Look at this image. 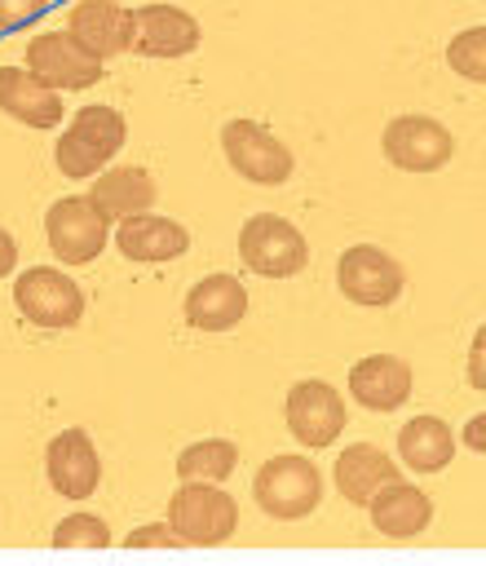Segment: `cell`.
I'll return each instance as SVG.
<instances>
[{
  "instance_id": "obj_16",
  "label": "cell",
  "mask_w": 486,
  "mask_h": 566,
  "mask_svg": "<svg viewBox=\"0 0 486 566\" xmlns=\"http://www.w3.org/2000/svg\"><path fill=\"white\" fill-rule=\"evenodd\" d=\"M349 394L367 411H398L411 398V367L398 354H367L349 367Z\"/></svg>"
},
{
  "instance_id": "obj_14",
  "label": "cell",
  "mask_w": 486,
  "mask_h": 566,
  "mask_svg": "<svg viewBox=\"0 0 486 566\" xmlns=\"http://www.w3.org/2000/svg\"><path fill=\"white\" fill-rule=\"evenodd\" d=\"M44 473H49L57 495L88 500L97 491V482H102V455H97V447H93V438L84 429H62L44 447Z\"/></svg>"
},
{
  "instance_id": "obj_4",
  "label": "cell",
  "mask_w": 486,
  "mask_h": 566,
  "mask_svg": "<svg viewBox=\"0 0 486 566\" xmlns=\"http://www.w3.org/2000/svg\"><path fill=\"white\" fill-rule=\"evenodd\" d=\"M239 261H243L252 274H261V279H292V274L305 270L309 243H305V234H300L287 217H278V212H256V217H247L243 230H239Z\"/></svg>"
},
{
  "instance_id": "obj_9",
  "label": "cell",
  "mask_w": 486,
  "mask_h": 566,
  "mask_svg": "<svg viewBox=\"0 0 486 566\" xmlns=\"http://www.w3.org/2000/svg\"><path fill=\"white\" fill-rule=\"evenodd\" d=\"M336 283H340L345 301H353V305H362V310H384V305H393V301L402 296L406 274H402V265H398L384 248H376V243H353V248H345L340 261H336Z\"/></svg>"
},
{
  "instance_id": "obj_29",
  "label": "cell",
  "mask_w": 486,
  "mask_h": 566,
  "mask_svg": "<svg viewBox=\"0 0 486 566\" xmlns=\"http://www.w3.org/2000/svg\"><path fill=\"white\" fill-rule=\"evenodd\" d=\"M459 442H464L468 451H482V455H486V411H477V416H473V420L464 424Z\"/></svg>"
},
{
  "instance_id": "obj_11",
  "label": "cell",
  "mask_w": 486,
  "mask_h": 566,
  "mask_svg": "<svg viewBox=\"0 0 486 566\" xmlns=\"http://www.w3.org/2000/svg\"><path fill=\"white\" fill-rule=\"evenodd\" d=\"M283 420H287V429H292V438L300 447H331L340 438V429H345V398L318 376L296 380L287 389Z\"/></svg>"
},
{
  "instance_id": "obj_23",
  "label": "cell",
  "mask_w": 486,
  "mask_h": 566,
  "mask_svg": "<svg viewBox=\"0 0 486 566\" xmlns=\"http://www.w3.org/2000/svg\"><path fill=\"white\" fill-rule=\"evenodd\" d=\"M234 469H239V447L230 438H199L177 455L181 482H225Z\"/></svg>"
},
{
  "instance_id": "obj_25",
  "label": "cell",
  "mask_w": 486,
  "mask_h": 566,
  "mask_svg": "<svg viewBox=\"0 0 486 566\" xmlns=\"http://www.w3.org/2000/svg\"><path fill=\"white\" fill-rule=\"evenodd\" d=\"M53 544L57 548H106L110 531H106V522L97 513H66L53 526Z\"/></svg>"
},
{
  "instance_id": "obj_20",
  "label": "cell",
  "mask_w": 486,
  "mask_h": 566,
  "mask_svg": "<svg viewBox=\"0 0 486 566\" xmlns=\"http://www.w3.org/2000/svg\"><path fill=\"white\" fill-rule=\"evenodd\" d=\"M0 111L27 128H57L66 115L62 93L40 84L27 66H0Z\"/></svg>"
},
{
  "instance_id": "obj_26",
  "label": "cell",
  "mask_w": 486,
  "mask_h": 566,
  "mask_svg": "<svg viewBox=\"0 0 486 566\" xmlns=\"http://www.w3.org/2000/svg\"><path fill=\"white\" fill-rule=\"evenodd\" d=\"M44 9H49V0H0V31H22Z\"/></svg>"
},
{
  "instance_id": "obj_10",
  "label": "cell",
  "mask_w": 486,
  "mask_h": 566,
  "mask_svg": "<svg viewBox=\"0 0 486 566\" xmlns=\"http://www.w3.org/2000/svg\"><path fill=\"white\" fill-rule=\"evenodd\" d=\"M27 71L49 88H93L106 71L71 31H44L27 40Z\"/></svg>"
},
{
  "instance_id": "obj_22",
  "label": "cell",
  "mask_w": 486,
  "mask_h": 566,
  "mask_svg": "<svg viewBox=\"0 0 486 566\" xmlns=\"http://www.w3.org/2000/svg\"><path fill=\"white\" fill-rule=\"evenodd\" d=\"M459 438L451 433V424L442 416H411L398 429V460L411 473H442L455 460Z\"/></svg>"
},
{
  "instance_id": "obj_13",
  "label": "cell",
  "mask_w": 486,
  "mask_h": 566,
  "mask_svg": "<svg viewBox=\"0 0 486 566\" xmlns=\"http://www.w3.org/2000/svg\"><path fill=\"white\" fill-rule=\"evenodd\" d=\"M115 248L119 256L128 261H141V265H163V261H177L186 256L190 248V230L172 217H159V212H128L119 217L115 226Z\"/></svg>"
},
{
  "instance_id": "obj_8",
  "label": "cell",
  "mask_w": 486,
  "mask_h": 566,
  "mask_svg": "<svg viewBox=\"0 0 486 566\" xmlns=\"http://www.w3.org/2000/svg\"><path fill=\"white\" fill-rule=\"evenodd\" d=\"M380 150L402 172H437L455 155V137L433 115H393L380 133Z\"/></svg>"
},
{
  "instance_id": "obj_18",
  "label": "cell",
  "mask_w": 486,
  "mask_h": 566,
  "mask_svg": "<svg viewBox=\"0 0 486 566\" xmlns=\"http://www.w3.org/2000/svg\"><path fill=\"white\" fill-rule=\"evenodd\" d=\"M367 513H371V526L389 539H415L420 531H429L433 522V500L415 486V482H384L371 500H367Z\"/></svg>"
},
{
  "instance_id": "obj_28",
  "label": "cell",
  "mask_w": 486,
  "mask_h": 566,
  "mask_svg": "<svg viewBox=\"0 0 486 566\" xmlns=\"http://www.w3.org/2000/svg\"><path fill=\"white\" fill-rule=\"evenodd\" d=\"M464 371H468V385L473 389H486V323L473 332V340H468V363H464Z\"/></svg>"
},
{
  "instance_id": "obj_6",
  "label": "cell",
  "mask_w": 486,
  "mask_h": 566,
  "mask_svg": "<svg viewBox=\"0 0 486 566\" xmlns=\"http://www.w3.org/2000/svg\"><path fill=\"white\" fill-rule=\"evenodd\" d=\"M44 234L62 265H88L106 252L110 221L97 212V203L88 195H66L44 212Z\"/></svg>"
},
{
  "instance_id": "obj_2",
  "label": "cell",
  "mask_w": 486,
  "mask_h": 566,
  "mask_svg": "<svg viewBox=\"0 0 486 566\" xmlns=\"http://www.w3.org/2000/svg\"><path fill=\"white\" fill-rule=\"evenodd\" d=\"M168 526L181 544L212 548L234 535L239 504L230 491H221V482H177V491L168 495Z\"/></svg>"
},
{
  "instance_id": "obj_21",
  "label": "cell",
  "mask_w": 486,
  "mask_h": 566,
  "mask_svg": "<svg viewBox=\"0 0 486 566\" xmlns=\"http://www.w3.org/2000/svg\"><path fill=\"white\" fill-rule=\"evenodd\" d=\"M93 57H115L133 44V9L115 4V0H80L71 9V27H66Z\"/></svg>"
},
{
  "instance_id": "obj_15",
  "label": "cell",
  "mask_w": 486,
  "mask_h": 566,
  "mask_svg": "<svg viewBox=\"0 0 486 566\" xmlns=\"http://www.w3.org/2000/svg\"><path fill=\"white\" fill-rule=\"evenodd\" d=\"M186 323L194 332H230L247 318V287L234 274H203L186 292Z\"/></svg>"
},
{
  "instance_id": "obj_24",
  "label": "cell",
  "mask_w": 486,
  "mask_h": 566,
  "mask_svg": "<svg viewBox=\"0 0 486 566\" xmlns=\"http://www.w3.org/2000/svg\"><path fill=\"white\" fill-rule=\"evenodd\" d=\"M446 66L459 80L486 84V27H464L459 35H451L446 44Z\"/></svg>"
},
{
  "instance_id": "obj_30",
  "label": "cell",
  "mask_w": 486,
  "mask_h": 566,
  "mask_svg": "<svg viewBox=\"0 0 486 566\" xmlns=\"http://www.w3.org/2000/svg\"><path fill=\"white\" fill-rule=\"evenodd\" d=\"M13 265H18V243H13V234L0 226V279L13 274Z\"/></svg>"
},
{
  "instance_id": "obj_5",
  "label": "cell",
  "mask_w": 486,
  "mask_h": 566,
  "mask_svg": "<svg viewBox=\"0 0 486 566\" xmlns=\"http://www.w3.org/2000/svg\"><path fill=\"white\" fill-rule=\"evenodd\" d=\"M13 305H18V314L31 327L66 332L84 314V292H80V283L66 270H57V265H31V270H22L13 279Z\"/></svg>"
},
{
  "instance_id": "obj_19",
  "label": "cell",
  "mask_w": 486,
  "mask_h": 566,
  "mask_svg": "<svg viewBox=\"0 0 486 566\" xmlns=\"http://www.w3.org/2000/svg\"><path fill=\"white\" fill-rule=\"evenodd\" d=\"M88 199L97 203V212H102L106 221H119V217H128V212L155 208L159 186H155V172L141 168V164H110V168L93 172Z\"/></svg>"
},
{
  "instance_id": "obj_1",
  "label": "cell",
  "mask_w": 486,
  "mask_h": 566,
  "mask_svg": "<svg viewBox=\"0 0 486 566\" xmlns=\"http://www.w3.org/2000/svg\"><path fill=\"white\" fill-rule=\"evenodd\" d=\"M124 142H128V124L115 106H106V102L80 106L75 119L62 128V137L53 146L57 172L62 177H93L119 155Z\"/></svg>"
},
{
  "instance_id": "obj_27",
  "label": "cell",
  "mask_w": 486,
  "mask_h": 566,
  "mask_svg": "<svg viewBox=\"0 0 486 566\" xmlns=\"http://www.w3.org/2000/svg\"><path fill=\"white\" fill-rule=\"evenodd\" d=\"M124 544H128V548H181V539H177V531H172L168 522H146V526L128 531Z\"/></svg>"
},
{
  "instance_id": "obj_3",
  "label": "cell",
  "mask_w": 486,
  "mask_h": 566,
  "mask_svg": "<svg viewBox=\"0 0 486 566\" xmlns=\"http://www.w3.org/2000/svg\"><path fill=\"white\" fill-rule=\"evenodd\" d=\"M252 495H256V504H261L265 517H274V522H300L323 500V473L305 455H274V460H265L256 469Z\"/></svg>"
},
{
  "instance_id": "obj_12",
  "label": "cell",
  "mask_w": 486,
  "mask_h": 566,
  "mask_svg": "<svg viewBox=\"0 0 486 566\" xmlns=\"http://www.w3.org/2000/svg\"><path fill=\"white\" fill-rule=\"evenodd\" d=\"M203 40L199 22L177 4H141L133 9V53L141 57H186Z\"/></svg>"
},
{
  "instance_id": "obj_17",
  "label": "cell",
  "mask_w": 486,
  "mask_h": 566,
  "mask_svg": "<svg viewBox=\"0 0 486 566\" xmlns=\"http://www.w3.org/2000/svg\"><path fill=\"white\" fill-rule=\"evenodd\" d=\"M393 478H402V473H398V460H393L384 447H376V442H349V447L336 455V464H331V482H336V491H340L353 509H367V500H371L384 482H393Z\"/></svg>"
},
{
  "instance_id": "obj_7",
  "label": "cell",
  "mask_w": 486,
  "mask_h": 566,
  "mask_svg": "<svg viewBox=\"0 0 486 566\" xmlns=\"http://www.w3.org/2000/svg\"><path fill=\"white\" fill-rule=\"evenodd\" d=\"M221 150H225V164L252 186H283L296 168L292 150L256 119H230L221 128Z\"/></svg>"
}]
</instances>
